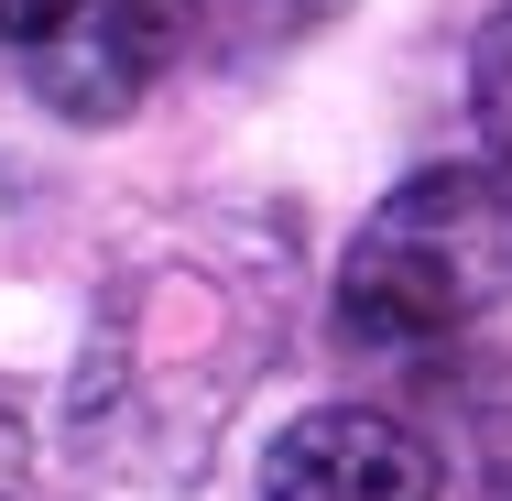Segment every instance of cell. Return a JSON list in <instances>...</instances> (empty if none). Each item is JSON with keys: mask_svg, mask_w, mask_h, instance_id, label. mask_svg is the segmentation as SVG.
<instances>
[{"mask_svg": "<svg viewBox=\"0 0 512 501\" xmlns=\"http://www.w3.org/2000/svg\"><path fill=\"white\" fill-rule=\"evenodd\" d=\"M512 305V175L502 164H425L360 218L338 262V327L371 349H425Z\"/></svg>", "mask_w": 512, "mask_h": 501, "instance_id": "cell-2", "label": "cell"}, {"mask_svg": "<svg viewBox=\"0 0 512 501\" xmlns=\"http://www.w3.org/2000/svg\"><path fill=\"white\" fill-rule=\"evenodd\" d=\"M469 109H480V142H491V164L512 175V11L480 33V55H469Z\"/></svg>", "mask_w": 512, "mask_h": 501, "instance_id": "cell-5", "label": "cell"}, {"mask_svg": "<svg viewBox=\"0 0 512 501\" xmlns=\"http://www.w3.org/2000/svg\"><path fill=\"white\" fill-rule=\"evenodd\" d=\"M447 469L404 414L371 403H316L262 447V501H436Z\"/></svg>", "mask_w": 512, "mask_h": 501, "instance_id": "cell-4", "label": "cell"}, {"mask_svg": "<svg viewBox=\"0 0 512 501\" xmlns=\"http://www.w3.org/2000/svg\"><path fill=\"white\" fill-rule=\"evenodd\" d=\"M197 44V0H66L33 44H22V77L33 99L77 131H109L175 77V55Z\"/></svg>", "mask_w": 512, "mask_h": 501, "instance_id": "cell-3", "label": "cell"}, {"mask_svg": "<svg viewBox=\"0 0 512 501\" xmlns=\"http://www.w3.org/2000/svg\"><path fill=\"white\" fill-rule=\"evenodd\" d=\"M55 11H66V0H0V44H33Z\"/></svg>", "mask_w": 512, "mask_h": 501, "instance_id": "cell-7", "label": "cell"}, {"mask_svg": "<svg viewBox=\"0 0 512 501\" xmlns=\"http://www.w3.org/2000/svg\"><path fill=\"white\" fill-rule=\"evenodd\" d=\"M22 480H33V436H22V414L0 403V501H22Z\"/></svg>", "mask_w": 512, "mask_h": 501, "instance_id": "cell-6", "label": "cell"}, {"mask_svg": "<svg viewBox=\"0 0 512 501\" xmlns=\"http://www.w3.org/2000/svg\"><path fill=\"white\" fill-rule=\"evenodd\" d=\"M262 338H273L262 262H229L207 240L131 262L99 295V327L66 382L77 480L99 501H175L207 469V436L229 425V403L251 393Z\"/></svg>", "mask_w": 512, "mask_h": 501, "instance_id": "cell-1", "label": "cell"}]
</instances>
